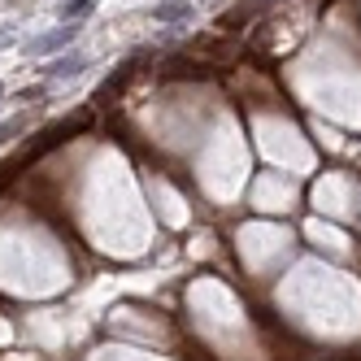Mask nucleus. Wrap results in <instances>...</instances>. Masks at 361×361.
Masks as SVG:
<instances>
[{
  "instance_id": "423d86ee",
  "label": "nucleus",
  "mask_w": 361,
  "mask_h": 361,
  "mask_svg": "<svg viewBox=\"0 0 361 361\" xmlns=\"http://www.w3.org/2000/svg\"><path fill=\"white\" fill-rule=\"evenodd\" d=\"M0 92H5V87H0Z\"/></svg>"
},
{
  "instance_id": "f257e3e1",
  "label": "nucleus",
  "mask_w": 361,
  "mask_h": 361,
  "mask_svg": "<svg viewBox=\"0 0 361 361\" xmlns=\"http://www.w3.org/2000/svg\"><path fill=\"white\" fill-rule=\"evenodd\" d=\"M74 27H61V31H53V35H44V39H35V53H57V48H66V44H74Z\"/></svg>"
},
{
  "instance_id": "7ed1b4c3",
  "label": "nucleus",
  "mask_w": 361,
  "mask_h": 361,
  "mask_svg": "<svg viewBox=\"0 0 361 361\" xmlns=\"http://www.w3.org/2000/svg\"><path fill=\"white\" fill-rule=\"evenodd\" d=\"M96 9V0H74V5H66V22H79Z\"/></svg>"
},
{
  "instance_id": "39448f33",
  "label": "nucleus",
  "mask_w": 361,
  "mask_h": 361,
  "mask_svg": "<svg viewBox=\"0 0 361 361\" xmlns=\"http://www.w3.org/2000/svg\"><path fill=\"white\" fill-rule=\"evenodd\" d=\"M18 131H22V122H5V126H0V144H9Z\"/></svg>"
},
{
  "instance_id": "20e7f679",
  "label": "nucleus",
  "mask_w": 361,
  "mask_h": 361,
  "mask_svg": "<svg viewBox=\"0 0 361 361\" xmlns=\"http://www.w3.org/2000/svg\"><path fill=\"white\" fill-rule=\"evenodd\" d=\"M74 70H79V61H74V57H61V61L48 66V74H53V79H70Z\"/></svg>"
},
{
  "instance_id": "f03ea898",
  "label": "nucleus",
  "mask_w": 361,
  "mask_h": 361,
  "mask_svg": "<svg viewBox=\"0 0 361 361\" xmlns=\"http://www.w3.org/2000/svg\"><path fill=\"white\" fill-rule=\"evenodd\" d=\"M157 22H174V18H188V0H170V5H157L152 9Z\"/></svg>"
}]
</instances>
